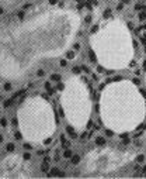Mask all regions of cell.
I'll use <instances>...</instances> for the list:
<instances>
[{"label": "cell", "instance_id": "1", "mask_svg": "<svg viewBox=\"0 0 146 179\" xmlns=\"http://www.w3.org/2000/svg\"><path fill=\"white\" fill-rule=\"evenodd\" d=\"M66 133L70 135V138H72V140H76V138H79V137H77V134H76V131H75V130H73L70 126H66Z\"/></svg>", "mask_w": 146, "mask_h": 179}, {"label": "cell", "instance_id": "2", "mask_svg": "<svg viewBox=\"0 0 146 179\" xmlns=\"http://www.w3.org/2000/svg\"><path fill=\"white\" fill-rule=\"evenodd\" d=\"M59 172H60V169L55 167V168L51 169V172H48V176H51V178H53V176H59Z\"/></svg>", "mask_w": 146, "mask_h": 179}, {"label": "cell", "instance_id": "3", "mask_svg": "<svg viewBox=\"0 0 146 179\" xmlns=\"http://www.w3.org/2000/svg\"><path fill=\"white\" fill-rule=\"evenodd\" d=\"M76 58V51H67L66 52V59L67 61H73Z\"/></svg>", "mask_w": 146, "mask_h": 179}, {"label": "cell", "instance_id": "4", "mask_svg": "<svg viewBox=\"0 0 146 179\" xmlns=\"http://www.w3.org/2000/svg\"><path fill=\"white\" fill-rule=\"evenodd\" d=\"M104 144H105V138H104V137H101V135H100V137H97V138H96V145L103 147Z\"/></svg>", "mask_w": 146, "mask_h": 179}, {"label": "cell", "instance_id": "5", "mask_svg": "<svg viewBox=\"0 0 146 179\" xmlns=\"http://www.w3.org/2000/svg\"><path fill=\"white\" fill-rule=\"evenodd\" d=\"M6 151H7V152H14V151H15V145H14L13 143H7V144H6Z\"/></svg>", "mask_w": 146, "mask_h": 179}, {"label": "cell", "instance_id": "6", "mask_svg": "<svg viewBox=\"0 0 146 179\" xmlns=\"http://www.w3.org/2000/svg\"><path fill=\"white\" fill-rule=\"evenodd\" d=\"M89 58H90L91 62H96L97 61V55H96V52L93 49H89Z\"/></svg>", "mask_w": 146, "mask_h": 179}, {"label": "cell", "instance_id": "7", "mask_svg": "<svg viewBox=\"0 0 146 179\" xmlns=\"http://www.w3.org/2000/svg\"><path fill=\"white\" fill-rule=\"evenodd\" d=\"M13 102H14V99L11 97V99H6L4 100V103H3V107L4 109H8L10 106H13Z\"/></svg>", "mask_w": 146, "mask_h": 179}, {"label": "cell", "instance_id": "8", "mask_svg": "<svg viewBox=\"0 0 146 179\" xmlns=\"http://www.w3.org/2000/svg\"><path fill=\"white\" fill-rule=\"evenodd\" d=\"M49 79H51L52 82H60V75H59V73H52V75L49 76Z\"/></svg>", "mask_w": 146, "mask_h": 179}, {"label": "cell", "instance_id": "9", "mask_svg": "<svg viewBox=\"0 0 146 179\" xmlns=\"http://www.w3.org/2000/svg\"><path fill=\"white\" fill-rule=\"evenodd\" d=\"M41 171L42 172H49V165H48V162H45V161H42V164H41Z\"/></svg>", "mask_w": 146, "mask_h": 179}, {"label": "cell", "instance_id": "10", "mask_svg": "<svg viewBox=\"0 0 146 179\" xmlns=\"http://www.w3.org/2000/svg\"><path fill=\"white\" fill-rule=\"evenodd\" d=\"M72 155H73V152H72L69 148H66V150L63 151V158H67V159H70V158H72Z\"/></svg>", "mask_w": 146, "mask_h": 179}, {"label": "cell", "instance_id": "11", "mask_svg": "<svg viewBox=\"0 0 146 179\" xmlns=\"http://www.w3.org/2000/svg\"><path fill=\"white\" fill-rule=\"evenodd\" d=\"M70 159H72V164H73V165H77V164L80 162V155H72Z\"/></svg>", "mask_w": 146, "mask_h": 179}, {"label": "cell", "instance_id": "12", "mask_svg": "<svg viewBox=\"0 0 146 179\" xmlns=\"http://www.w3.org/2000/svg\"><path fill=\"white\" fill-rule=\"evenodd\" d=\"M138 18H139V21H145L146 20V10H142V11L138 14Z\"/></svg>", "mask_w": 146, "mask_h": 179}, {"label": "cell", "instance_id": "13", "mask_svg": "<svg viewBox=\"0 0 146 179\" xmlns=\"http://www.w3.org/2000/svg\"><path fill=\"white\" fill-rule=\"evenodd\" d=\"M135 159H136V162H138V164H142V162L146 159V157L143 155V154H139V155H136V158H135Z\"/></svg>", "mask_w": 146, "mask_h": 179}, {"label": "cell", "instance_id": "14", "mask_svg": "<svg viewBox=\"0 0 146 179\" xmlns=\"http://www.w3.org/2000/svg\"><path fill=\"white\" fill-rule=\"evenodd\" d=\"M17 17H18L20 20H24V18H25V10L21 8L20 11H17Z\"/></svg>", "mask_w": 146, "mask_h": 179}, {"label": "cell", "instance_id": "15", "mask_svg": "<svg viewBox=\"0 0 146 179\" xmlns=\"http://www.w3.org/2000/svg\"><path fill=\"white\" fill-rule=\"evenodd\" d=\"M3 89H4L6 92H10V90L13 89V85H11L10 82H7V83H4V86H3Z\"/></svg>", "mask_w": 146, "mask_h": 179}, {"label": "cell", "instance_id": "16", "mask_svg": "<svg viewBox=\"0 0 146 179\" xmlns=\"http://www.w3.org/2000/svg\"><path fill=\"white\" fill-rule=\"evenodd\" d=\"M80 49H82V44H80V42H75V44H73V51L77 52V51H80Z\"/></svg>", "mask_w": 146, "mask_h": 179}, {"label": "cell", "instance_id": "17", "mask_svg": "<svg viewBox=\"0 0 146 179\" xmlns=\"http://www.w3.org/2000/svg\"><path fill=\"white\" fill-rule=\"evenodd\" d=\"M14 138L15 140H22V133L21 131H15L14 133Z\"/></svg>", "mask_w": 146, "mask_h": 179}, {"label": "cell", "instance_id": "18", "mask_svg": "<svg viewBox=\"0 0 146 179\" xmlns=\"http://www.w3.org/2000/svg\"><path fill=\"white\" fill-rule=\"evenodd\" d=\"M91 21H93V17H91L90 14H87V16L84 17V23H86V24H90Z\"/></svg>", "mask_w": 146, "mask_h": 179}, {"label": "cell", "instance_id": "19", "mask_svg": "<svg viewBox=\"0 0 146 179\" xmlns=\"http://www.w3.org/2000/svg\"><path fill=\"white\" fill-rule=\"evenodd\" d=\"M37 76H38V78L45 76V69H38V71H37Z\"/></svg>", "mask_w": 146, "mask_h": 179}, {"label": "cell", "instance_id": "20", "mask_svg": "<svg viewBox=\"0 0 146 179\" xmlns=\"http://www.w3.org/2000/svg\"><path fill=\"white\" fill-rule=\"evenodd\" d=\"M56 83H58V85L55 86L56 90H63V89H65V85H63V83H60V82H56Z\"/></svg>", "mask_w": 146, "mask_h": 179}, {"label": "cell", "instance_id": "21", "mask_svg": "<svg viewBox=\"0 0 146 179\" xmlns=\"http://www.w3.org/2000/svg\"><path fill=\"white\" fill-rule=\"evenodd\" d=\"M72 71H73V73L79 75V73L82 72V68H80V66H73V69H72Z\"/></svg>", "mask_w": 146, "mask_h": 179}, {"label": "cell", "instance_id": "22", "mask_svg": "<svg viewBox=\"0 0 146 179\" xmlns=\"http://www.w3.org/2000/svg\"><path fill=\"white\" fill-rule=\"evenodd\" d=\"M22 159H24V161H30V159H31V154H30V152H25V154L22 155Z\"/></svg>", "mask_w": 146, "mask_h": 179}, {"label": "cell", "instance_id": "23", "mask_svg": "<svg viewBox=\"0 0 146 179\" xmlns=\"http://www.w3.org/2000/svg\"><path fill=\"white\" fill-rule=\"evenodd\" d=\"M0 126L1 127H7V120L3 117V119H0Z\"/></svg>", "mask_w": 146, "mask_h": 179}, {"label": "cell", "instance_id": "24", "mask_svg": "<svg viewBox=\"0 0 146 179\" xmlns=\"http://www.w3.org/2000/svg\"><path fill=\"white\" fill-rule=\"evenodd\" d=\"M22 148H25L27 151H31V150H32V147H31L28 143H24V144H22Z\"/></svg>", "mask_w": 146, "mask_h": 179}, {"label": "cell", "instance_id": "25", "mask_svg": "<svg viewBox=\"0 0 146 179\" xmlns=\"http://www.w3.org/2000/svg\"><path fill=\"white\" fill-rule=\"evenodd\" d=\"M111 16V8H105V11H104V17L107 18V17H110Z\"/></svg>", "mask_w": 146, "mask_h": 179}, {"label": "cell", "instance_id": "26", "mask_svg": "<svg viewBox=\"0 0 146 179\" xmlns=\"http://www.w3.org/2000/svg\"><path fill=\"white\" fill-rule=\"evenodd\" d=\"M59 65H60L62 68H65V66L67 65V61H66V59H60V62H59Z\"/></svg>", "mask_w": 146, "mask_h": 179}, {"label": "cell", "instance_id": "27", "mask_svg": "<svg viewBox=\"0 0 146 179\" xmlns=\"http://www.w3.org/2000/svg\"><path fill=\"white\" fill-rule=\"evenodd\" d=\"M84 6H86L89 10H91V8H93V4H91L90 1H84Z\"/></svg>", "mask_w": 146, "mask_h": 179}, {"label": "cell", "instance_id": "28", "mask_svg": "<svg viewBox=\"0 0 146 179\" xmlns=\"http://www.w3.org/2000/svg\"><path fill=\"white\" fill-rule=\"evenodd\" d=\"M11 124H13V127H17L18 126V120L17 119H11Z\"/></svg>", "mask_w": 146, "mask_h": 179}, {"label": "cell", "instance_id": "29", "mask_svg": "<svg viewBox=\"0 0 146 179\" xmlns=\"http://www.w3.org/2000/svg\"><path fill=\"white\" fill-rule=\"evenodd\" d=\"M80 68H82V69H83V71H84L86 73H90V69H89V66H86V65H83V66H80Z\"/></svg>", "mask_w": 146, "mask_h": 179}, {"label": "cell", "instance_id": "30", "mask_svg": "<svg viewBox=\"0 0 146 179\" xmlns=\"http://www.w3.org/2000/svg\"><path fill=\"white\" fill-rule=\"evenodd\" d=\"M44 88H45L46 90H48V89H51V83H49V80H46V82L44 83Z\"/></svg>", "mask_w": 146, "mask_h": 179}, {"label": "cell", "instance_id": "31", "mask_svg": "<svg viewBox=\"0 0 146 179\" xmlns=\"http://www.w3.org/2000/svg\"><path fill=\"white\" fill-rule=\"evenodd\" d=\"M97 72H98V73H103V72H104V68H103L101 65H98V66H97Z\"/></svg>", "mask_w": 146, "mask_h": 179}, {"label": "cell", "instance_id": "32", "mask_svg": "<svg viewBox=\"0 0 146 179\" xmlns=\"http://www.w3.org/2000/svg\"><path fill=\"white\" fill-rule=\"evenodd\" d=\"M122 8H124V3H120V4L117 6V10H118V11H121Z\"/></svg>", "mask_w": 146, "mask_h": 179}, {"label": "cell", "instance_id": "33", "mask_svg": "<svg viewBox=\"0 0 146 179\" xmlns=\"http://www.w3.org/2000/svg\"><path fill=\"white\" fill-rule=\"evenodd\" d=\"M87 137H89V134H87V133H83V134H82V137H80V138H82V140H86V138H87Z\"/></svg>", "mask_w": 146, "mask_h": 179}, {"label": "cell", "instance_id": "34", "mask_svg": "<svg viewBox=\"0 0 146 179\" xmlns=\"http://www.w3.org/2000/svg\"><path fill=\"white\" fill-rule=\"evenodd\" d=\"M59 137H60V141H62V143H65V141H66V137H65V134H60Z\"/></svg>", "mask_w": 146, "mask_h": 179}, {"label": "cell", "instance_id": "35", "mask_svg": "<svg viewBox=\"0 0 146 179\" xmlns=\"http://www.w3.org/2000/svg\"><path fill=\"white\" fill-rule=\"evenodd\" d=\"M105 134H107V135H108V137H111V135H112V134H114V133H112V131H111V130H107V131H105Z\"/></svg>", "mask_w": 146, "mask_h": 179}, {"label": "cell", "instance_id": "36", "mask_svg": "<svg viewBox=\"0 0 146 179\" xmlns=\"http://www.w3.org/2000/svg\"><path fill=\"white\" fill-rule=\"evenodd\" d=\"M44 161H45V162H49V161H51V157L45 155V157H44Z\"/></svg>", "mask_w": 146, "mask_h": 179}, {"label": "cell", "instance_id": "37", "mask_svg": "<svg viewBox=\"0 0 146 179\" xmlns=\"http://www.w3.org/2000/svg\"><path fill=\"white\" fill-rule=\"evenodd\" d=\"M134 83H135V85H139V83H141V80H139L138 78H135V79H134Z\"/></svg>", "mask_w": 146, "mask_h": 179}, {"label": "cell", "instance_id": "38", "mask_svg": "<svg viewBox=\"0 0 146 179\" xmlns=\"http://www.w3.org/2000/svg\"><path fill=\"white\" fill-rule=\"evenodd\" d=\"M44 143H45V144H51V143H52V138H46Z\"/></svg>", "mask_w": 146, "mask_h": 179}, {"label": "cell", "instance_id": "39", "mask_svg": "<svg viewBox=\"0 0 146 179\" xmlns=\"http://www.w3.org/2000/svg\"><path fill=\"white\" fill-rule=\"evenodd\" d=\"M58 3V0H49V4H52V6H55Z\"/></svg>", "mask_w": 146, "mask_h": 179}, {"label": "cell", "instance_id": "40", "mask_svg": "<svg viewBox=\"0 0 146 179\" xmlns=\"http://www.w3.org/2000/svg\"><path fill=\"white\" fill-rule=\"evenodd\" d=\"M53 161H55V162H59V161H60V158H59L58 155H55V158H53Z\"/></svg>", "mask_w": 146, "mask_h": 179}, {"label": "cell", "instance_id": "41", "mask_svg": "<svg viewBox=\"0 0 146 179\" xmlns=\"http://www.w3.org/2000/svg\"><path fill=\"white\" fill-rule=\"evenodd\" d=\"M3 14H4V8L0 6V16H3Z\"/></svg>", "mask_w": 146, "mask_h": 179}, {"label": "cell", "instance_id": "42", "mask_svg": "<svg viewBox=\"0 0 146 179\" xmlns=\"http://www.w3.org/2000/svg\"><path fill=\"white\" fill-rule=\"evenodd\" d=\"M128 27H129V28H131V30H132V28H134V25H132V23H131V21H129V23H128Z\"/></svg>", "mask_w": 146, "mask_h": 179}, {"label": "cell", "instance_id": "43", "mask_svg": "<svg viewBox=\"0 0 146 179\" xmlns=\"http://www.w3.org/2000/svg\"><path fill=\"white\" fill-rule=\"evenodd\" d=\"M3 140H4V135H3V134H0V143H3Z\"/></svg>", "mask_w": 146, "mask_h": 179}, {"label": "cell", "instance_id": "44", "mask_svg": "<svg viewBox=\"0 0 146 179\" xmlns=\"http://www.w3.org/2000/svg\"><path fill=\"white\" fill-rule=\"evenodd\" d=\"M142 172H143V174H146V165H143V168H142Z\"/></svg>", "mask_w": 146, "mask_h": 179}, {"label": "cell", "instance_id": "45", "mask_svg": "<svg viewBox=\"0 0 146 179\" xmlns=\"http://www.w3.org/2000/svg\"><path fill=\"white\" fill-rule=\"evenodd\" d=\"M142 66H143V69H146V59L143 61V64H142Z\"/></svg>", "mask_w": 146, "mask_h": 179}]
</instances>
